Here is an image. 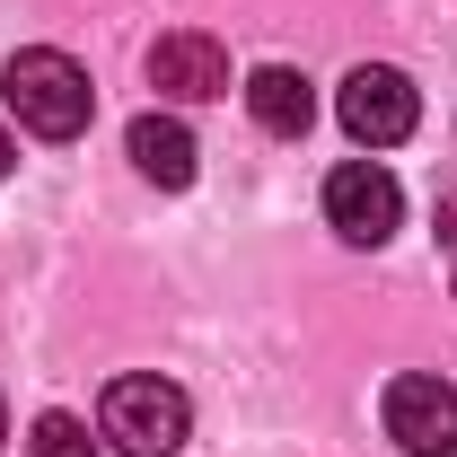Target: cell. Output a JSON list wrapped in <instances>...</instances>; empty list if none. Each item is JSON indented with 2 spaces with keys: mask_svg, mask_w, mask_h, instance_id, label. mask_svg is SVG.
Here are the masks:
<instances>
[{
  "mask_svg": "<svg viewBox=\"0 0 457 457\" xmlns=\"http://www.w3.org/2000/svg\"><path fill=\"white\" fill-rule=\"evenodd\" d=\"M0 97H9V114H18L36 141H79V132H88V114H97L88 71H79L71 54H54V45H27V54H9V71H0Z\"/></svg>",
  "mask_w": 457,
  "mask_h": 457,
  "instance_id": "1",
  "label": "cell"
},
{
  "mask_svg": "<svg viewBox=\"0 0 457 457\" xmlns=\"http://www.w3.org/2000/svg\"><path fill=\"white\" fill-rule=\"evenodd\" d=\"M97 431H106L123 457H176L185 431H194V404H185V387H168V378H114L106 404H97Z\"/></svg>",
  "mask_w": 457,
  "mask_h": 457,
  "instance_id": "2",
  "label": "cell"
},
{
  "mask_svg": "<svg viewBox=\"0 0 457 457\" xmlns=\"http://www.w3.org/2000/svg\"><path fill=\"white\" fill-rule=\"evenodd\" d=\"M335 114H343V132H352L361 150H396L404 132L422 123V97H413V79H404V71H387V62H361V71L343 79Z\"/></svg>",
  "mask_w": 457,
  "mask_h": 457,
  "instance_id": "3",
  "label": "cell"
},
{
  "mask_svg": "<svg viewBox=\"0 0 457 457\" xmlns=\"http://www.w3.org/2000/svg\"><path fill=\"white\" fill-rule=\"evenodd\" d=\"M326 220H335L343 246H387L404 220V194L387 168H370V159H343L335 176H326Z\"/></svg>",
  "mask_w": 457,
  "mask_h": 457,
  "instance_id": "4",
  "label": "cell"
},
{
  "mask_svg": "<svg viewBox=\"0 0 457 457\" xmlns=\"http://www.w3.org/2000/svg\"><path fill=\"white\" fill-rule=\"evenodd\" d=\"M387 440L404 457H457V387L422 370L387 378Z\"/></svg>",
  "mask_w": 457,
  "mask_h": 457,
  "instance_id": "5",
  "label": "cell"
},
{
  "mask_svg": "<svg viewBox=\"0 0 457 457\" xmlns=\"http://www.w3.org/2000/svg\"><path fill=\"white\" fill-rule=\"evenodd\" d=\"M150 88L176 97V106H212V97H228V54L212 45V36L176 27V36L150 45Z\"/></svg>",
  "mask_w": 457,
  "mask_h": 457,
  "instance_id": "6",
  "label": "cell"
},
{
  "mask_svg": "<svg viewBox=\"0 0 457 457\" xmlns=\"http://www.w3.org/2000/svg\"><path fill=\"white\" fill-rule=\"evenodd\" d=\"M123 150H132V168L150 176V185H194V132L176 123V114H132V132H123Z\"/></svg>",
  "mask_w": 457,
  "mask_h": 457,
  "instance_id": "7",
  "label": "cell"
},
{
  "mask_svg": "<svg viewBox=\"0 0 457 457\" xmlns=\"http://www.w3.org/2000/svg\"><path fill=\"white\" fill-rule=\"evenodd\" d=\"M246 114L264 123V132H282V141H299L308 123H317V88L290 71V62H264L255 79H246Z\"/></svg>",
  "mask_w": 457,
  "mask_h": 457,
  "instance_id": "8",
  "label": "cell"
},
{
  "mask_svg": "<svg viewBox=\"0 0 457 457\" xmlns=\"http://www.w3.org/2000/svg\"><path fill=\"white\" fill-rule=\"evenodd\" d=\"M27 457H106L88 440V422H71V413H45L36 431H27Z\"/></svg>",
  "mask_w": 457,
  "mask_h": 457,
  "instance_id": "9",
  "label": "cell"
},
{
  "mask_svg": "<svg viewBox=\"0 0 457 457\" xmlns=\"http://www.w3.org/2000/svg\"><path fill=\"white\" fill-rule=\"evenodd\" d=\"M440 246L457 255V203H440Z\"/></svg>",
  "mask_w": 457,
  "mask_h": 457,
  "instance_id": "10",
  "label": "cell"
},
{
  "mask_svg": "<svg viewBox=\"0 0 457 457\" xmlns=\"http://www.w3.org/2000/svg\"><path fill=\"white\" fill-rule=\"evenodd\" d=\"M9 168H18V150H9V132H0V176H9Z\"/></svg>",
  "mask_w": 457,
  "mask_h": 457,
  "instance_id": "11",
  "label": "cell"
},
{
  "mask_svg": "<svg viewBox=\"0 0 457 457\" xmlns=\"http://www.w3.org/2000/svg\"><path fill=\"white\" fill-rule=\"evenodd\" d=\"M0 440H9V404H0Z\"/></svg>",
  "mask_w": 457,
  "mask_h": 457,
  "instance_id": "12",
  "label": "cell"
}]
</instances>
